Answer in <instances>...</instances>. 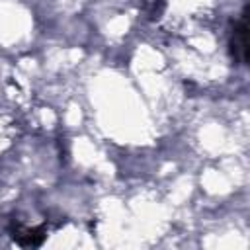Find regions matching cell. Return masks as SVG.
Returning <instances> with one entry per match:
<instances>
[{
  "label": "cell",
  "instance_id": "3",
  "mask_svg": "<svg viewBox=\"0 0 250 250\" xmlns=\"http://www.w3.org/2000/svg\"><path fill=\"white\" fill-rule=\"evenodd\" d=\"M164 8V0H145V10L148 12L150 18H158Z\"/></svg>",
  "mask_w": 250,
  "mask_h": 250
},
{
  "label": "cell",
  "instance_id": "1",
  "mask_svg": "<svg viewBox=\"0 0 250 250\" xmlns=\"http://www.w3.org/2000/svg\"><path fill=\"white\" fill-rule=\"evenodd\" d=\"M229 53L236 64L248 62V6H244L238 20L232 23L229 37Z\"/></svg>",
  "mask_w": 250,
  "mask_h": 250
},
{
  "label": "cell",
  "instance_id": "2",
  "mask_svg": "<svg viewBox=\"0 0 250 250\" xmlns=\"http://www.w3.org/2000/svg\"><path fill=\"white\" fill-rule=\"evenodd\" d=\"M8 232L14 238V242H18L20 246H41L43 240L47 238V229L45 225L39 227H25L20 221L12 219V223L8 225Z\"/></svg>",
  "mask_w": 250,
  "mask_h": 250
}]
</instances>
